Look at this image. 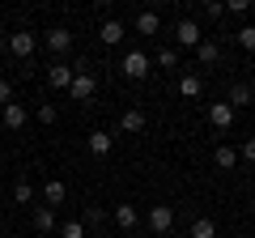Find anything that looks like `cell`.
Wrapping results in <instances>:
<instances>
[{"label":"cell","instance_id":"17","mask_svg":"<svg viewBox=\"0 0 255 238\" xmlns=\"http://www.w3.org/2000/svg\"><path fill=\"white\" fill-rule=\"evenodd\" d=\"M196 60H200V64H217V60H221V43H213V38H204V43L196 47Z\"/></svg>","mask_w":255,"mask_h":238},{"label":"cell","instance_id":"33","mask_svg":"<svg viewBox=\"0 0 255 238\" xmlns=\"http://www.w3.org/2000/svg\"><path fill=\"white\" fill-rule=\"evenodd\" d=\"M0 221H4V209H0Z\"/></svg>","mask_w":255,"mask_h":238},{"label":"cell","instance_id":"30","mask_svg":"<svg viewBox=\"0 0 255 238\" xmlns=\"http://www.w3.org/2000/svg\"><path fill=\"white\" fill-rule=\"evenodd\" d=\"M238 157H247V162H255V136H251V140H247V145H243V149H238Z\"/></svg>","mask_w":255,"mask_h":238},{"label":"cell","instance_id":"24","mask_svg":"<svg viewBox=\"0 0 255 238\" xmlns=\"http://www.w3.org/2000/svg\"><path fill=\"white\" fill-rule=\"evenodd\" d=\"M60 238H85V221H64V226H60Z\"/></svg>","mask_w":255,"mask_h":238},{"label":"cell","instance_id":"13","mask_svg":"<svg viewBox=\"0 0 255 238\" xmlns=\"http://www.w3.org/2000/svg\"><path fill=\"white\" fill-rule=\"evenodd\" d=\"M115 221H119V230H124V234H132V230L140 226V213L132 209V204H119V209H115Z\"/></svg>","mask_w":255,"mask_h":238},{"label":"cell","instance_id":"22","mask_svg":"<svg viewBox=\"0 0 255 238\" xmlns=\"http://www.w3.org/2000/svg\"><path fill=\"white\" fill-rule=\"evenodd\" d=\"M13 200H17V204H30V200H34V187H30V179H17V183H13Z\"/></svg>","mask_w":255,"mask_h":238},{"label":"cell","instance_id":"10","mask_svg":"<svg viewBox=\"0 0 255 238\" xmlns=\"http://www.w3.org/2000/svg\"><path fill=\"white\" fill-rule=\"evenodd\" d=\"M124 34H128V30H124V21H119V17H111V21H102V30H98V38H102V43H107V47H115V43H124Z\"/></svg>","mask_w":255,"mask_h":238},{"label":"cell","instance_id":"27","mask_svg":"<svg viewBox=\"0 0 255 238\" xmlns=\"http://www.w3.org/2000/svg\"><path fill=\"white\" fill-rule=\"evenodd\" d=\"M9 102H13V85H9V81H4V77H0V111L9 107Z\"/></svg>","mask_w":255,"mask_h":238},{"label":"cell","instance_id":"21","mask_svg":"<svg viewBox=\"0 0 255 238\" xmlns=\"http://www.w3.org/2000/svg\"><path fill=\"white\" fill-rule=\"evenodd\" d=\"M191 238H217V226H213L209 217H196L191 221Z\"/></svg>","mask_w":255,"mask_h":238},{"label":"cell","instance_id":"2","mask_svg":"<svg viewBox=\"0 0 255 238\" xmlns=\"http://www.w3.org/2000/svg\"><path fill=\"white\" fill-rule=\"evenodd\" d=\"M119 73L132 77V81H145V77H149V55L145 51H128L124 60H119Z\"/></svg>","mask_w":255,"mask_h":238},{"label":"cell","instance_id":"16","mask_svg":"<svg viewBox=\"0 0 255 238\" xmlns=\"http://www.w3.org/2000/svg\"><path fill=\"white\" fill-rule=\"evenodd\" d=\"M64 196H68V187H64L60 179H47V183H43V200L51 204V209H55V204H64Z\"/></svg>","mask_w":255,"mask_h":238},{"label":"cell","instance_id":"34","mask_svg":"<svg viewBox=\"0 0 255 238\" xmlns=\"http://www.w3.org/2000/svg\"><path fill=\"white\" fill-rule=\"evenodd\" d=\"M94 238H102V234H94Z\"/></svg>","mask_w":255,"mask_h":238},{"label":"cell","instance_id":"18","mask_svg":"<svg viewBox=\"0 0 255 238\" xmlns=\"http://www.w3.org/2000/svg\"><path fill=\"white\" fill-rule=\"evenodd\" d=\"M157 30H162V17H157L153 9H145L136 17V34H157Z\"/></svg>","mask_w":255,"mask_h":238},{"label":"cell","instance_id":"7","mask_svg":"<svg viewBox=\"0 0 255 238\" xmlns=\"http://www.w3.org/2000/svg\"><path fill=\"white\" fill-rule=\"evenodd\" d=\"M170 226H174V209L170 204H153V209H149V230H153V234H166Z\"/></svg>","mask_w":255,"mask_h":238},{"label":"cell","instance_id":"9","mask_svg":"<svg viewBox=\"0 0 255 238\" xmlns=\"http://www.w3.org/2000/svg\"><path fill=\"white\" fill-rule=\"evenodd\" d=\"M0 119H4V128H9V132H21V128H26V107H21V102H9V107L0 111Z\"/></svg>","mask_w":255,"mask_h":238},{"label":"cell","instance_id":"8","mask_svg":"<svg viewBox=\"0 0 255 238\" xmlns=\"http://www.w3.org/2000/svg\"><path fill=\"white\" fill-rule=\"evenodd\" d=\"M234 115H238V111L230 107V102H213V107H209V123H213V128H221V132L234 123Z\"/></svg>","mask_w":255,"mask_h":238},{"label":"cell","instance_id":"15","mask_svg":"<svg viewBox=\"0 0 255 238\" xmlns=\"http://www.w3.org/2000/svg\"><path fill=\"white\" fill-rule=\"evenodd\" d=\"M251 98H255V90H251L247 81H238V85H230V98H226V102H230V107L238 111V107H247Z\"/></svg>","mask_w":255,"mask_h":238},{"label":"cell","instance_id":"32","mask_svg":"<svg viewBox=\"0 0 255 238\" xmlns=\"http://www.w3.org/2000/svg\"><path fill=\"white\" fill-rule=\"evenodd\" d=\"M124 238H140V234H124Z\"/></svg>","mask_w":255,"mask_h":238},{"label":"cell","instance_id":"26","mask_svg":"<svg viewBox=\"0 0 255 238\" xmlns=\"http://www.w3.org/2000/svg\"><path fill=\"white\" fill-rule=\"evenodd\" d=\"M85 221H90V226H102V221H107V213H102L98 204H85Z\"/></svg>","mask_w":255,"mask_h":238},{"label":"cell","instance_id":"12","mask_svg":"<svg viewBox=\"0 0 255 238\" xmlns=\"http://www.w3.org/2000/svg\"><path fill=\"white\" fill-rule=\"evenodd\" d=\"M119 132H145V111L128 107L124 115H119Z\"/></svg>","mask_w":255,"mask_h":238},{"label":"cell","instance_id":"6","mask_svg":"<svg viewBox=\"0 0 255 238\" xmlns=\"http://www.w3.org/2000/svg\"><path fill=\"white\" fill-rule=\"evenodd\" d=\"M34 47H38V38L30 34V30H17V34H9V51L17 55V60H30V55H34Z\"/></svg>","mask_w":255,"mask_h":238},{"label":"cell","instance_id":"1","mask_svg":"<svg viewBox=\"0 0 255 238\" xmlns=\"http://www.w3.org/2000/svg\"><path fill=\"white\" fill-rule=\"evenodd\" d=\"M73 68H77V77H73V90H68V94H73L77 102H90L94 90H98V81H94V73H90V64H85V60H77Z\"/></svg>","mask_w":255,"mask_h":238},{"label":"cell","instance_id":"3","mask_svg":"<svg viewBox=\"0 0 255 238\" xmlns=\"http://www.w3.org/2000/svg\"><path fill=\"white\" fill-rule=\"evenodd\" d=\"M73 77H77V68L64 64V60H55V64L47 68V85H51V90H73Z\"/></svg>","mask_w":255,"mask_h":238},{"label":"cell","instance_id":"11","mask_svg":"<svg viewBox=\"0 0 255 238\" xmlns=\"http://www.w3.org/2000/svg\"><path fill=\"white\" fill-rule=\"evenodd\" d=\"M34 230L38 234H51L55 230V209L51 204H34Z\"/></svg>","mask_w":255,"mask_h":238},{"label":"cell","instance_id":"5","mask_svg":"<svg viewBox=\"0 0 255 238\" xmlns=\"http://www.w3.org/2000/svg\"><path fill=\"white\" fill-rule=\"evenodd\" d=\"M174 43H179V47H200L204 34H200V26H196L191 17H183L179 26H174Z\"/></svg>","mask_w":255,"mask_h":238},{"label":"cell","instance_id":"25","mask_svg":"<svg viewBox=\"0 0 255 238\" xmlns=\"http://www.w3.org/2000/svg\"><path fill=\"white\" fill-rule=\"evenodd\" d=\"M238 47H247V51H255V26H243V30H238Z\"/></svg>","mask_w":255,"mask_h":238},{"label":"cell","instance_id":"20","mask_svg":"<svg viewBox=\"0 0 255 238\" xmlns=\"http://www.w3.org/2000/svg\"><path fill=\"white\" fill-rule=\"evenodd\" d=\"M213 162H217L221 170H234V166H238V149H230V145H217V153H213Z\"/></svg>","mask_w":255,"mask_h":238},{"label":"cell","instance_id":"29","mask_svg":"<svg viewBox=\"0 0 255 238\" xmlns=\"http://www.w3.org/2000/svg\"><path fill=\"white\" fill-rule=\"evenodd\" d=\"M221 13H226V4H217V0H209V4H204V17H221Z\"/></svg>","mask_w":255,"mask_h":238},{"label":"cell","instance_id":"19","mask_svg":"<svg viewBox=\"0 0 255 238\" xmlns=\"http://www.w3.org/2000/svg\"><path fill=\"white\" fill-rule=\"evenodd\" d=\"M179 94H183V98H200V94H204V81H200L196 73H187V77L179 81Z\"/></svg>","mask_w":255,"mask_h":238},{"label":"cell","instance_id":"23","mask_svg":"<svg viewBox=\"0 0 255 238\" xmlns=\"http://www.w3.org/2000/svg\"><path fill=\"white\" fill-rule=\"evenodd\" d=\"M157 68H179V51L174 47H162L157 51Z\"/></svg>","mask_w":255,"mask_h":238},{"label":"cell","instance_id":"4","mask_svg":"<svg viewBox=\"0 0 255 238\" xmlns=\"http://www.w3.org/2000/svg\"><path fill=\"white\" fill-rule=\"evenodd\" d=\"M43 47H47V51H55V55H64V51H73V34H68L64 26H51L43 34Z\"/></svg>","mask_w":255,"mask_h":238},{"label":"cell","instance_id":"31","mask_svg":"<svg viewBox=\"0 0 255 238\" xmlns=\"http://www.w3.org/2000/svg\"><path fill=\"white\" fill-rule=\"evenodd\" d=\"M4 47H9V34H0V51H4Z\"/></svg>","mask_w":255,"mask_h":238},{"label":"cell","instance_id":"14","mask_svg":"<svg viewBox=\"0 0 255 238\" xmlns=\"http://www.w3.org/2000/svg\"><path fill=\"white\" fill-rule=\"evenodd\" d=\"M111 149H115V136L111 132H90V153L94 157H107Z\"/></svg>","mask_w":255,"mask_h":238},{"label":"cell","instance_id":"28","mask_svg":"<svg viewBox=\"0 0 255 238\" xmlns=\"http://www.w3.org/2000/svg\"><path fill=\"white\" fill-rule=\"evenodd\" d=\"M38 123H55V107H51V102L38 107Z\"/></svg>","mask_w":255,"mask_h":238}]
</instances>
